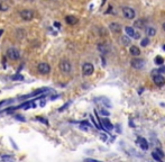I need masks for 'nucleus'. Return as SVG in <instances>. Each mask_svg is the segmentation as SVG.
Instances as JSON below:
<instances>
[{"label": "nucleus", "mask_w": 165, "mask_h": 162, "mask_svg": "<svg viewBox=\"0 0 165 162\" xmlns=\"http://www.w3.org/2000/svg\"><path fill=\"white\" fill-rule=\"evenodd\" d=\"M7 56L10 60H18L20 57V52L15 47H10L7 50Z\"/></svg>", "instance_id": "obj_1"}, {"label": "nucleus", "mask_w": 165, "mask_h": 162, "mask_svg": "<svg viewBox=\"0 0 165 162\" xmlns=\"http://www.w3.org/2000/svg\"><path fill=\"white\" fill-rule=\"evenodd\" d=\"M82 72H83L84 76H91V74L94 72L93 64H92V63H89V62L84 63V64L82 65Z\"/></svg>", "instance_id": "obj_2"}, {"label": "nucleus", "mask_w": 165, "mask_h": 162, "mask_svg": "<svg viewBox=\"0 0 165 162\" xmlns=\"http://www.w3.org/2000/svg\"><path fill=\"white\" fill-rule=\"evenodd\" d=\"M123 15H124L125 18H127V19H134L135 16H136V13H135V10H134L133 8H130V7H124V8H123Z\"/></svg>", "instance_id": "obj_3"}, {"label": "nucleus", "mask_w": 165, "mask_h": 162, "mask_svg": "<svg viewBox=\"0 0 165 162\" xmlns=\"http://www.w3.org/2000/svg\"><path fill=\"white\" fill-rule=\"evenodd\" d=\"M153 81H154V83H155L156 86H158V87H162V86L165 84V78L161 73H155V74H153Z\"/></svg>", "instance_id": "obj_4"}, {"label": "nucleus", "mask_w": 165, "mask_h": 162, "mask_svg": "<svg viewBox=\"0 0 165 162\" xmlns=\"http://www.w3.org/2000/svg\"><path fill=\"white\" fill-rule=\"evenodd\" d=\"M37 69H38V71H39V73H42V74H47V73L51 72V67H50V64L46 63V62L39 63Z\"/></svg>", "instance_id": "obj_5"}, {"label": "nucleus", "mask_w": 165, "mask_h": 162, "mask_svg": "<svg viewBox=\"0 0 165 162\" xmlns=\"http://www.w3.org/2000/svg\"><path fill=\"white\" fill-rule=\"evenodd\" d=\"M60 70L62 71V72H64V73H69L70 71H71V69H72V67H71V63L67 61V60H62L61 62H60Z\"/></svg>", "instance_id": "obj_6"}, {"label": "nucleus", "mask_w": 165, "mask_h": 162, "mask_svg": "<svg viewBox=\"0 0 165 162\" xmlns=\"http://www.w3.org/2000/svg\"><path fill=\"white\" fill-rule=\"evenodd\" d=\"M20 17L24 20H32L34 18V13L30 9H24L20 11Z\"/></svg>", "instance_id": "obj_7"}, {"label": "nucleus", "mask_w": 165, "mask_h": 162, "mask_svg": "<svg viewBox=\"0 0 165 162\" xmlns=\"http://www.w3.org/2000/svg\"><path fill=\"white\" fill-rule=\"evenodd\" d=\"M130 64H131V67L134 68V69L139 70V69H143V68L145 67V61L141 60V59H134V60H131Z\"/></svg>", "instance_id": "obj_8"}, {"label": "nucleus", "mask_w": 165, "mask_h": 162, "mask_svg": "<svg viewBox=\"0 0 165 162\" xmlns=\"http://www.w3.org/2000/svg\"><path fill=\"white\" fill-rule=\"evenodd\" d=\"M152 155L154 158V160H156V161H163V159H164V153L161 150H158V148L153 151Z\"/></svg>", "instance_id": "obj_9"}, {"label": "nucleus", "mask_w": 165, "mask_h": 162, "mask_svg": "<svg viewBox=\"0 0 165 162\" xmlns=\"http://www.w3.org/2000/svg\"><path fill=\"white\" fill-rule=\"evenodd\" d=\"M137 144L140 146V148H143V150H147L148 148V142L145 140V138H143V137H138L137 138Z\"/></svg>", "instance_id": "obj_10"}, {"label": "nucleus", "mask_w": 165, "mask_h": 162, "mask_svg": "<svg viewBox=\"0 0 165 162\" xmlns=\"http://www.w3.org/2000/svg\"><path fill=\"white\" fill-rule=\"evenodd\" d=\"M109 28L112 33H120L121 32V26L118 24V23H111L109 25Z\"/></svg>", "instance_id": "obj_11"}, {"label": "nucleus", "mask_w": 165, "mask_h": 162, "mask_svg": "<svg viewBox=\"0 0 165 162\" xmlns=\"http://www.w3.org/2000/svg\"><path fill=\"white\" fill-rule=\"evenodd\" d=\"M65 20H66V23H67L69 25H74V24L77 23V18L74 17V16H66Z\"/></svg>", "instance_id": "obj_12"}, {"label": "nucleus", "mask_w": 165, "mask_h": 162, "mask_svg": "<svg viewBox=\"0 0 165 162\" xmlns=\"http://www.w3.org/2000/svg\"><path fill=\"white\" fill-rule=\"evenodd\" d=\"M101 123H102V125H103L107 130H109V131H110V130H112V127H114V126H112V124L108 121V118H102Z\"/></svg>", "instance_id": "obj_13"}, {"label": "nucleus", "mask_w": 165, "mask_h": 162, "mask_svg": "<svg viewBox=\"0 0 165 162\" xmlns=\"http://www.w3.org/2000/svg\"><path fill=\"white\" fill-rule=\"evenodd\" d=\"M35 107H36V105L34 104V101H28V103H25V104L20 105L19 107H17V108H24V109H28V108H35Z\"/></svg>", "instance_id": "obj_14"}, {"label": "nucleus", "mask_w": 165, "mask_h": 162, "mask_svg": "<svg viewBox=\"0 0 165 162\" xmlns=\"http://www.w3.org/2000/svg\"><path fill=\"white\" fill-rule=\"evenodd\" d=\"M129 52H130L131 55H134V56H138V55H140V50L137 47V46H131L130 50H129Z\"/></svg>", "instance_id": "obj_15"}, {"label": "nucleus", "mask_w": 165, "mask_h": 162, "mask_svg": "<svg viewBox=\"0 0 165 162\" xmlns=\"http://www.w3.org/2000/svg\"><path fill=\"white\" fill-rule=\"evenodd\" d=\"M145 33H146V35H147V36H154V35L156 34V30H155V28H154V27H146Z\"/></svg>", "instance_id": "obj_16"}, {"label": "nucleus", "mask_w": 165, "mask_h": 162, "mask_svg": "<svg viewBox=\"0 0 165 162\" xmlns=\"http://www.w3.org/2000/svg\"><path fill=\"white\" fill-rule=\"evenodd\" d=\"M1 160L5 162H15V157L13 155H1Z\"/></svg>", "instance_id": "obj_17"}, {"label": "nucleus", "mask_w": 165, "mask_h": 162, "mask_svg": "<svg viewBox=\"0 0 165 162\" xmlns=\"http://www.w3.org/2000/svg\"><path fill=\"white\" fill-rule=\"evenodd\" d=\"M125 30H126L128 36H134V35H135V30H134V28L131 26H126Z\"/></svg>", "instance_id": "obj_18"}, {"label": "nucleus", "mask_w": 165, "mask_h": 162, "mask_svg": "<svg viewBox=\"0 0 165 162\" xmlns=\"http://www.w3.org/2000/svg\"><path fill=\"white\" fill-rule=\"evenodd\" d=\"M144 24H145V20H143V19H139V20H137L136 23H135V25L134 26L136 27V28H138V29H141L144 26Z\"/></svg>", "instance_id": "obj_19"}, {"label": "nucleus", "mask_w": 165, "mask_h": 162, "mask_svg": "<svg viewBox=\"0 0 165 162\" xmlns=\"http://www.w3.org/2000/svg\"><path fill=\"white\" fill-rule=\"evenodd\" d=\"M98 49H99V51L103 54H106L108 52V47H107V45H104V44H99V45H98Z\"/></svg>", "instance_id": "obj_20"}, {"label": "nucleus", "mask_w": 165, "mask_h": 162, "mask_svg": "<svg viewBox=\"0 0 165 162\" xmlns=\"http://www.w3.org/2000/svg\"><path fill=\"white\" fill-rule=\"evenodd\" d=\"M89 126H90V124L88 122H82V123L80 124V128H81V130H84V131H89Z\"/></svg>", "instance_id": "obj_21"}, {"label": "nucleus", "mask_w": 165, "mask_h": 162, "mask_svg": "<svg viewBox=\"0 0 165 162\" xmlns=\"http://www.w3.org/2000/svg\"><path fill=\"white\" fill-rule=\"evenodd\" d=\"M155 63H156L157 65H162V64L164 63L163 57H162V56H156V57H155Z\"/></svg>", "instance_id": "obj_22"}, {"label": "nucleus", "mask_w": 165, "mask_h": 162, "mask_svg": "<svg viewBox=\"0 0 165 162\" xmlns=\"http://www.w3.org/2000/svg\"><path fill=\"white\" fill-rule=\"evenodd\" d=\"M121 42H123V45H129L130 40L128 38V36H123L121 37Z\"/></svg>", "instance_id": "obj_23"}, {"label": "nucleus", "mask_w": 165, "mask_h": 162, "mask_svg": "<svg viewBox=\"0 0 165 162\" xmlns=\"http://www.w3.org/2000/svg\"><path fill=\"white\" fill-rule=\"evenodd\" d=\"M148 43H150V40H148V38H144V40L141 41V45H143V46H147Z\"/></svg>", "instance_id": "obj_24"}, {"label": "nucleus", "mask_w": 165, "mask_h": 162, "mask_svg": "<svg viewBox=\"0 0 165 162\" xmlns=\"http://www.w3.org/2000/svg\"><path fill=\"white\" fill-rule=\"evenodd\" d=\"M24 78H23V76H20V74H17V76H13V80H23Z\"/></svg>", "instance_id": "obj_25"}, {"label": "nucleus", "mask_w": 165, "mask_h": 162, "mask_svg": "<svg viewBox=\"0 0 165 162\" xmlns=\"http://www.w3.org/2000/svg\"><path fill=\"white\" fill-rule=\"evenodd\" d=\"M36 119H37V121H40L42 123H44V124H46V125L48 124L47 119H44V118H42V117H36Z\"/></svg>", "instance_id": "obj_26"}, {"label": "nucleus", "mask_w": 165, "mask_h": 162, "mask_svg": "<svg viewBox=\"0 0 165 162\" xmlns=\"http://www.w3.org/2000/svg\"><path fill=\"white\" fill-rule=\"evenodd\" d=\"M7 9H8V7H7V6H3V5H1V3H0V10H3V11H5V10H7Z\"/></svg>", "instance_id": "obj_27"}, {"label": "nucleus", "mask_w": 165, "mask_h": 162, "mask_svg": "<svg viewBox=\"0 0 165 162\" xmlns=\"http://www.w3.org/2000/svg\"><path fill=\"white\" fill-rule=\"evenodd\" d=\"M133 37H134L135 40H138V38H139V33H137V32H135V35H134Z\"/></svg>", "instance_id": "obj_28"}, {"label": "nucleus", "mask_w": 165, "mask_h": 162, "mask_svg": "<svg viewBox=\"0 0 165 162\" xmlns=\"http://www.w3.org/2000/svg\"><path fill=\"white\" fill-rule=\"evenodd\" d=\"M69 105H70V103H67V104H66V105H65V106H63V107L61 108V109H60V110H61V111H62V110H64V109H65V108L67 107V106H69Z\"/></svg>", "instance_id": "obj_29"}, {"label": "nucleus", "mask_w": 165, "mask_h": 162, "mask_svg": "<svg viewBox=\"0 0 165 162\" xmlns=\"http://www.w3.org/2000/svg\"><path fill=\"white\" fill-rule=\"evenodd\" d=\"M101 114L102 115H109V113H108V111H106V110H101Z\"/></svg>", "instance_id": "obj_30"}, {"label": "nucleus", "mask_w": 165, "mask_h": 162, "mask_svg": "<svg viewBox=\"0 0 165 162\" xmlns=\"http://www.w3.org/2000/svg\"><path fill=\"white\" fill-rule=\"evenodd\" d=\"M3 34V29H0V36Z\"/></svg>", "instance_id": "obj_31"}, {"label": "nucleus", "mask_w": 165, "mask_h": 162, "mask_svg": "<svg viewBox=\"0 0 165 162\" xmlns=\"http://www.w3.org/2000/svg\"><path fill=\"white\" fill-rule=\"evenodd\" d=\"M163 29H164V30H165V23H164V24H163Z\"/></svg>", "instance_id": "obj_32"}, {"label": "nucleus", "mask_w": 165, "mask_h": 162, "mask_svg": "<svg viewBox=\"0 0 165 162\" xmlns=\"http://www.w3.org/2000/svg\"><path fill=\"white\" fill-rule=\"evenodd\" d=\"M163 49H164V50H165V45H164V46H163Z\"/></svg>", "instance_id": "obj_33"}]
</instances>
